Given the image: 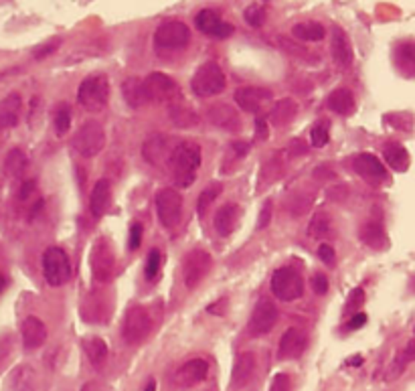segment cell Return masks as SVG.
<instances>
[{
	"instance_id": "obj_1",
	"label": "cell",
	"mask_w": 415,
	"mask_h": 391,
	"mask_svg": "<svg viewBox=\"0 0 415 391\" xmlns=\"http://www.w3.org/2000/svg\"><path fill=\"white\" fill-rule=\"evenodd\" d=\"M201 167V146L197 142L176 144L169 156V171L176 187H191Z\"/></svg>"
},
{
	"instance_id": "obj_2",
	"label": "cell",
	"mask_w": 415,
	"mask_h": 391,
	"mask_svg": "<svg viewBox=\"0 0 415 391\" xmlns=\"http://www.w3.org/2000/svg\"><path fill=\"white\" fill-rule=\"evenodd\" d=\"M77 102L87 112H102L109 102V81L105 75H89L77 89Z\"/></svg>"
},
{
	"instance_id": "obj_3",
	"label": "cell",
	"mask_w": 415,
	"mask_h": 391,
	"mask_svg": "<svg viewBox=\"0 0 415 391\" xmlns=\"http://www.w3.org/2000/svg\"><path fill=\"white\" fill-rule=\"evenodd\" d=\"M191 43V29L180 21H167L154 31V49L160 53H176Z\"/></svg>"
},
{
	"instance_id": "obj_4",
	"label": "cell",
	"mask_w": 415,
	"mask_h": 391,
	"mask_svg": "<svg viewBox=\"0 0 415 391\" xmlns=\"http://www.w3.org/2000/svg\"><path fill=\"white\" fill-rule=\"evenodd\" d=\"M227 85L225 73L223 70L215 63V61H207L203 63L191 79V89L193 94H197L199 98H213L217 94H221Z\"/></svg>"
},
{
	"instance_id": "obj_5",
	"label": "cell",
	"mask_w": 415,
	"mask_h": 391,
	"mask_svg": "<svg viewBox=\"0 0 415 391\" xmlns=\"http://www.w3.org/2000/svg\"><path fill=\"white\" fill-rule=\"evenodd\" d=\"M152 330V317L144 306H132L124 315V324H122V339L128 345H140L142 341L148 339Z\"/></svg>"
},
{
	"instance_id": "obj_6",
	"label": "cell",
	"mask_w": 415,
	"mask_h": 391,
	"mask_svg": "<svg viewBox=\"0 0 415 391\" xmlns=\"http://www.w3.org/2000/svg\"><path fill=\"white\" fill-rule=\"evenodd\" d=\"M43 276L47 284L63 286L71 278V262L61 248H49L43 253Z\"/></svg>"
},
{
	"instance_id": "obj_7",
	"label": "cell",
	"mask_w": 415,
	"mask_h": 391,
	"mask_svg": "<svg viewBox=\"0 0 415 391\" xmlns=\"http://www.w3.org/2000/svg\"><path fill=\"white\" fill-rule=\"evenodd\" d=\"M105 146V132L102 128V124L98 122H85L77 134L73 136V148L85 156V158H94L98 156Z\"/></svg>"
},
{
	"instance_id": "obj_8",
	"label": "cell",
	"mask_w": 415,
	"mask_h": 391,
	"mask_svg": "<svg viewBox=\"0 0 415 391\" xmlns=\"http://www.w3.org/2000/svg\"><path fill=\"white\" fill-rule=\"evenodd\" d=\"M144 81V92L148 102H162V104H171L174 100H178L180 87L174 81L173 77H169L167 73L154 72L148 77L142 79Z\"/></svg>"
},
{
	"instance_id": "obj_9",
	"label": "cell",
	"mask_w": 415,
	"mask_h": 391,
	"mask_svg": "<svg viewBox=\"0 0 415 391\" xmlns=\"http://www.w3.org/2000/svg\"><path fill=\"white\" fill-rule=\"evenodd\" d=\"M272 292L284 302H294L304 294V280L292 268H279L272 276Z\"/></svg>"
},
{
	"instance_id": "obj_10",
	"label": "cell",
	"mask_w": 415,
	"mask_h": 391,
	"mask_svg": "<svg viewBox=\"0 0 415 391\" xmlns=\"http://www.w3.org/2000/svg\"><path fill=\"white\" fill-rule=\"evenodd\" d=\"M211 264H213V257L205 249L189 251L184 255V260H182V280H184V286L189 290H193V288L201 284L209 274V270H211Z\"/></svg>"
},
{
	"instance_id": "obj_11",
	"label": "cell",
	"mask_w": 415,
	"mask_h": 391,
	"mask_svg": "<svg viewBox=\"0 0 415 391\" xmlns=\"http://www.w3.org/2000/svg\"><path fill=\"white\" fill-rule=\"evenodd\" d=\"M156 215L164 227H176L182 217V197L176 189H162L156 195Z\"/></svg>"
},
{
	"instance_id": "obj_12",
	"label": "cell",
	"mask_w": 415,
	"mask_h": 391,
	"mask_svg": "<svg viewBox=\"0 0 415 391\" xmlns=\"http://www.w3.org/2000/svg\"><path fill=\"white\" fill-rule=\"evenodd\" d=\"M89 262H92V276H94L98 282L104 284V282H107V280L111 278L116 260H114V249L107 244L105 237H98L96 244L92 246V257H89Z\"/></svg>"
},
{
	"instance_id": "obj_13",
	"label": "cell",
	"mask_w": 415,
	"mask_h": 391,
	"mask_svg": "<svg viewBox=\"0 0 415 391\" xmlns=\"http://www.w3.org/2000/svg\"><path fill=\"white\" fill-rule=\"evenodd\" d=\"M277 322V308L276 304L270 300V298H259V302L255 304L251 317H249V332L253 337H262V335H268Z\"/></svg>"
},
{
	"instance_id": "obj_14",
	"label": "cell",
	"mask_w": 415,
	"mask_h": 391,
	"mask_svg": "<svg viewBox=\"0 0 415 391\" xmlns=\"http://www.w3.org/2000/svg\"><path fill=\"white\" fill-rule=\"evenodd\" d=\"M195 25H197V29L203 33V35L209 36H215V39H227V36L233 35V25H229V23H225L215 10H211V8H205V10H201L197 17H195Z\"/></svg>"
},
{
	"instance_id": "obj_15",
	"label": "cell",
	"mask_w": 415,
	"mask_h": 391,
	"mask_svg": "<svg viewBox=\"0 0 415 391\" xmlns=\"http://www.w3.org/2000/svg\"><path fill=\"white\" fill-rule=\"evenodd\" d=\"M352 169H354V173L359 177L367 180V182H371V184H381L387 178V171H385L383 162L377 156H373L369 152H363V154L354 156Z\"/></svg>"
},
{
	"instance_id": "obj_16",
	"label": "cell",
	"mask_w": 415,
	"mask_h": 391,
	"mask_svg": "<svg viewBox=\"0 0 415 391\" xmlns=\"http://www.w3.org/2000/svg\"><path fill=\"white\" fill-rule=\"evenodd\" d=\"M308 339L306 332L300 328H288L281 339H279V347H277V359L279 361H288V359H298L306 351Z\"/></svg>"
},
{
	"instance_id": "obj_17",
	"label": "cell",
	"mask_w": 415,
	"mask_h": 391,
	"mask_svg": "<svg viewBox=\"0 0 415 391\" xmlns=\"http://www.w3.org/2000/svg\"><path fill=\"white\" fill-rule=\"evenodd\" d=\"M207 118L209 122L213 126H217L219 130H225V132H240L242 130L240 114L227 104H215V106L209 107Z\"/></svg>"
},
{
	"instance_id": "obj_18",
	"label": "cell",
	"mask_w": 415,
	"mask_h": 391,
	"mask_svg": "<svg viewBox=\"0 0 415 391\" xmlns=\"http://www.w3.org/2000/svg\"><path fill=\"white\" fill-rule=\"evenodd\" d=\"M272 100V92L264 87H240L235 92V104L243 112L255 114Z\"/></svg>"
},
{
	"instance_id": "obj_19",
	"label": "cell",
	"mask_w": 415,
	"mask_h": 391,
	"mask_svg": "<svg viewBox=\"0 0 415 391\" xmlns=\"http://www.w3.org/2000/svg\"><path fill=\"white\" fill-rule=\"evenodd\" d=\"M209 375V363L205 359H191L176 371V383L180 388H193L205 381Z\"/></svg>"
},
{
	"instance_id": "obj_20",
	"label": "cell",
	"mask_w": 415,
	"mask_h": 391,
	"mask_svg": "<svg viewBox=\"0 0 415 391\" xmlns=\"http://www.w3.org/2000/svg\"><path fill=\"white\" fill-rule=\"evenodd\" d=\"M330 51H332V59L334 63L341 67V70H348L354 61V51H352V45H350V39L346 35L341 27H334L332 29V45H330Z\"/></svg>"
},
{
	"instance_id": "obj_21",
	"label": "cell",
	"mask_w": 415,
	"mask_h": 391,
	"mask_svg": "<svg viewBox=\"0 0 415 391\" xmlns=\"http://www.w3.org/2000/svg\"><path fill=\"white\" fill-rule=\"evenodd\" d=\"M255 355L251 351H245L242 355L237 357L235 365H233V371H231V388L233 390H243L255 375Z\"/></svg>"
},
{
	"instance_id": "obj_22",
	"label": "cell",
	"mask_w": 415,
	"mask_h": 391,
	"mask_svg": "<svg viewBox=\"0 0 415 391\" xmlns=\"http://www.w3.org/2000/svg\"><path fill=\"white\" fill-rule=\"evenodd\" d=\"M21 335H23L25 349L33 351V349H39L47 341V326H45L43 320L36 319V317H27L23 320Z\"/></svg>"
},
{
	"instance_id": "obj_23",
	"label": "cell",
	"mask_w": 415,
	"mask_h": 391,
	"mask_svg": "<svg viewBox=\"0 0 415 391\" xmlns=\"http://www.w3.org/2000/svg\"><path fill=\"white\" fill-rule=\"evenodd\" d=\"M237 221H240V207H237L235 203H225L223 207L217 209V213L213 217L215 231H217L221 237H229V235L235 231Z\"/></svg>"
},
{
	"instance_id": "obj_24",
	"label": "cell",
	"mask_w": 415,
	"mask_h": 391,
	"mask_svg": "<svg viewBox=\"0 0 415 391\" xmlns=\"http://www.w3.org/2000/svg\"><path fill=\"white\" fill-rule=\"evenodd\" d=\"M23 109V100L19 94H8L0 102V130H10L19 124Z\"/></svg>"
},
{
	"instance_id": "obj_25",
	"label": "cell",
	"mask_w": 415,
	"mask_h": 391,
	"mask_svg": "<svg viewBox=\"0 0 415 391\" xmlns=\"http://www.w3.org/2000/svg\"><path fill=\"white\" fill-rule=\"evenodd\" d=\"M109 203H111V187L105 178H100L96 184H94V191H92V197H89V209L94 217H104L109 209Z\"/></svg>"
},
{
	"instance_id": "obj_26",
	"label": "cell",
	"mask_w": 415,
	"mask_h": 391,
	"mask_svg": "<svg viewBox=\"0 0 415 391\" xmlns=\"http://www.w3.org/2000/svg\"><path fill=\"white\" fill-rule=\"evenodd\" d=\"M296 114H298V104L290 98H284V100H277L274 107L270 109L268 122L276 128H284V126L292 124Z\"/></svg>"
},
{
	"instance_id": "obj_27",
	"label": "cell",
	"mask_w": 415,
	"mask_h": 391,
	"mask_svg": "<svg viewBox=\"0 0 415 391\" xmlns=\"http://www.w3.org/2000/svg\"><path fill=\"white\" fill-rule=\"evenodd\" d=\"M359 235H361L363 244L369 246L371 249L381 251V249H385L389 246L387 233H385V229H383V225H381L379 221H367V223L361 227Z\"/></svg>"
},
{
	"instance_id": "obj_28",
	"label": "cell",
	"mask_w": 415,
	"mask_h": 391,
	"mask_svg": "<svg viewBox=\"0 0 415 391\" xmlns=\"http://www.w3.org/2000/svg\"><path fill=\"white\" fill-rule=\"evenodd\" d=\"M142 154L150 165H160L164 158L169 160V156H171L169 138L167 136H150L142 146Z\"/></svg>"
},
{
	"instance_id": "obj_29",
	"label": "cell",
	"mask_w": 415,
	"mask_h": 391,
	"mask_svg": "<svg viewBox=\"0 0 415 391\" xmlns=\"http://www.w3.org/2000/svg\"><path fill=\"white\" fill-rule=\"evenodd\" d=\"M169 118L176 128H195L201 122L193 107L184 106L182 102H176V100L169 106Z\"/></svg>"
},
{
	"instance_id": "obj_30",
	"label": "cell",
	"mask_w": 415,
	"mask_h": 391,
	"mask_svg": "<svg viewBox=\"0 0 415 391\" xmlns=\"http://www.w3.org/2000/svg\"><path fill=\"white\" fill-rule=\"evenodd\" d=\"M397 70L405 77H415V45L414 43H399L393 53Z\"/></svg>"
},
{
	"instance_id": "obj_31",
	"label": "cell",
	"mask_w": 415,
	"mask_h": 391,
	"mask_svg": "<svg viewBox=\"0 0 415 391\" xmlns=\"http://www.w3.org/2000/svg\"><path fill=\"white\" fill-rule=\"evenodd\" d=\"M383 158H385V162H387L393 171H397V173H405V171L409 169V152H407L401 144H387V146L383 148Z\"/></svg>"
},
{
	"instance_id": "obj_32",
	"label": "cell",
	"mask_w": 415,
	"mask_h": 391,
	"mask_svg": "<svg viewBox=\"0 0 415 391\" xmlns=\"http://www.w3.org/2000/svg\"><path fill=\"white\" fill-rule=\"evenodd\" d=\"M122 96L130 107H142L148 104L146 92H144V81L138 77H130L122 83Z\"/></svg>"
},
{
	"instance_id": "obj_33",
	"label": "cell",
	"mask_w": 415,
	"mask_h": 391,
	"mask_svg": "<svg viewBox=\"0 0 415 391\" xmlns=\"http://www.w3.org/2000/svg\"><path fill=\"white\" fill-rule=\"evenodd\" d=\"M328 107L334 112V114H339V116H350L352 112H354V96H352V92L350 89H346V87H341V89H334L330 96H328Z\"/></svg>"
},
{
	"instance_id": "obj_34",
	"label": "cell",
	"mask_w": 415,
	"mask_h": 391,
	"mask_svg": "<svg viewBox=\"0 0 415 391\" xmlns=\"http://www.w3.org/2000/svg\"><path fill=\"white\" fill-rule=\"evenodd\" d=\"M10 388L12 391H36V375L33 367H17L10 375Z\"/></svg>"
},
{
	"instance_id": "obj_35",
	"label": "cell",
	"mask_w": 415,
	"mask_h": 391,
	"mask_svg": "<svg viewBox=\"0 0 415 391\" xmlns=\"http://www.w3.org/2000/svg\"><path fill=\"white\" fill-rule=\"evenodd\" d=\"M83 351H85V355H87L89 363H92L94 367H102L105 363V359H107V345H105L100 337H89V339H85V341H83Z\"/></svg>"
},
{
	"instance_id": "obj_36",
	"label": "cell",
	"mask_w": 415,
	"mask_h": 391,
	"mask_svg": "<svg viewBox=\"0 0 415 391\" xmlns=\"http://www.w3.org/2000/svg\"><path fill=\"white\" fill-rule=\"evenodd\" d=\"M27 154L21 148H12L4 158V173L8 177H21L27 169Z\"/></svg>"
},
{
	"instance_id": "obj_37",
	"label": "cell",
	"mask_w": 415,
	"mask_h": 391,
	"mask_svg": "<svg viewBox=\"0 0 415 391\" xmlns=\"http://www.w3.org/2000/svg\"><path fill=\"white\" fill-rule=\"evenodd\" d=\"M292 35L300 41H310V43H316V41H322L326 31L320 23H314V21H308V23H298L294 25L292 29Z\"/></svg>"
},
{
	"instance_id": "obj_38",
	"label": "cell",
	"mask_w": 415,
	"mask_h": 391,
	"mask_svg": "<svg viewBox=\"0 0 415 391\" xmlns=\"http://www.w3.org/2000/svg\"><path fill=\"white\" fill-rule=\"evenodd\" d=\"M330 227V217L326 213H316L312 217L310 225H308V235L310 237H322Z\"/></svg>"
},
{
	"instance_id": "obj_39",
	"label": "cell",
	"mask_w": 415,
	"mask_h": 391,
	"mask_svg": "<svg viewBox=\"0 0 415 391\" xmlns=\"http://www.w3.org/2000/svg\"><path fill=\"white\" fill-rule=\"evenodd\" d=\"M385 122L387 124H391V128H395V130H403V132H409L412 130V116L409 114H405V112H397V114H389V116H385Z\"/></svg>"
},
{
	"instance_id": "obj_40",
	"label": "cell",
	"mask_w": 415,
	"mask_h": 391,
	"mask_svg": "<svg viewBox=\"0 0 415 391\" xmlns=\"http://www.w3.org/2000/svg\"><path fill=\"white\" fill-rule=\"evenodd\" d=\"M330 140V132H328V124L326 122H320L312 128L310 132V142L314 148H324Z\"/></svg>"
},
{
	"instance_id": "obj_41",
	"label": "cell",
	"mask_w": 415,
	"mask_h": 391,
	"mask_svg": "<svg viewBox=\"0 0 415 391\" xmlns=\"http://www.w3.org/2000/svg\"><path fill=\"white\" fill-rule=\"evenodd\" d=\"M243 17H245V23H247L249 27H255V29L266 23V10H264L262 6H257V4L247 6Z\"/></svg>"
},
{
	"instance_id": "obj_42",
	"label": "cell",
	"mask_w": 415,
	"mask_h": 391,
	"mask_svg": "<svg viewBox=\"0 0 415 391\" xmlns=\"http://www.w3.org/2000/svg\"><path fill=\"white\" fill-rule=\"evenodd\" d=\"M223 191V187L221 184H211V187H207L203 193H201V197H199V215L205 213V209H207L209 205L219 197V193Z\"/></svg>"
},
{
	"instance_id": "obj_43",
	"label": "cell",
	"mask_w": 415,
	"mask_h": 391,
	"mask_svg": "<svg viewBox=\"0 0 415 391\" xmlns=\"http://www.w3.org/2000/svg\"><path fill=\"white\" fill-rule=\"evenodd\" d=\"M71 126V112L67 106L59 107V112L55 114V132L59 136H63Z\"/></svg>"
},
{
	"instance_id": "obj_44",
	"label": "cell",
	"mask_w": 415,
	"mask_h": 391,
	"mask_svg": "<svg viewBox=\"0 0 415 391\" xmlns=\"http://www.w3.org/2000/svg\"><path fill=\"white\" fill-rule=\"evenodd\" d=\"M158 270H160V251H158V249H152V251L148 253L144 274H146L148 280H154V278L158 276Z\"/></svg>"
},
{
	"instance_id": "obj_45",
	"label": "cell",
	"mask_w": 415,
	"mask_h": 391,
	"mask_svg": "<svg viewBox=\"0 0 415 391\" xmlns=\"http://www.w3.org/2000/svg\"><path fill=\"white\" fill-rule=\"evenodd\" d=\"M405 365H407V359H405V357H395V361L389 365V369H387V373H385V379H387V381H395V379L405 371Z\"/></svg>"
},
{
	"instance_id": "obj_46",
	"label": "cell",
	"mask_w": 415,
	"mask_h": 391,
	"mask_svg": "<svg viewBox=\"0 0 415 391\" xmlns=\"http://www.w3.org/2000/svg\"><path fill=\"white\" fill-rule=\"evenodd\" d=\"M365 304V290L363 288H354L348 296V302H346V313L350 310H359L361 306Z\"/></svg>"
},
{
	"instance_id": "obj_47",
	"label": "cell",
	"mask_w": 415,
	"mask_h": 391,
	"mask_svg": "<svg viewBox=\"0 0 415 391\" xmlns=\"http://www.w3.org/2000/svg\"><path fill=\"white\" fill-rule=\"evenodd\" d=\"M312 290H314V294H318V296H324L326 292H328V278L324 276V274H314L310 280Z\"/></svg>"
},
{
	"instance_id": "obj_48",
	"label": "cell",
	"mask_w": 415,
	"mask_h": 391,
	"mask_svg": "<svg viewBox=\"0 0 415 391\" xmlns=\"http://www.w3.org/2000/svg\"><path fill=\"white\" fill-rule=\"evenodd\" d=\"M272 215H274V209H272V201H266L262 211H259V219H257V227L259 229H266L270 223H272Z\"/></svg>"
},
{
	"instance_id": "obj_49",
	"label": "cell",
	"mask_w": 415,
	"mask_h": 391,
	"mask_svg": "<svg viewBox=\"0 0 415 391\" xmlns=\"http://www.w3.org/2000/svg\"><path fill=\"white\" fill-rule=\"evenodd\" d=\"M290 375L288 373H277L272 379V385H270V391H290Z\"/></svg>"
},
{
	"instance_id": "obj_50",
	"label": "cell",
	"mask_w": 415,
	"mask_h": 391,
	"mask_svg": "<svg viewBox=\"0 0 415 391\" xmlns=\"http://www.w3.org/2000/svg\"><path fill=\"white\" fill-rule=\"evenodd\" d=\"M318 257H320L326 266H334V257H337V253H334L332 246H328V244H320V248H318Z\"/></svg>"
},
{
	"instance_id": "obj_51",
	"label": "cell",
	"mask_w": 415,
	"mask_h": 391,
	"mask_svg": "<svg viewBox=\"0 0 415 391\" xmlns=\"http://www.w3.org/2000/svg\"><path fill=\"white\" fill-rule=\"evenodd\" d=\"M270 134V126L266 118H257L255 120V140H266Z\"/></svg>"
},
{
	"instance_id": "obj_52",
	"label": "cell",
	"mask_w": 415,
	"mask_h": 391,
	"mask_svg": "<svg viewBox=\"0 0 415 391\" xmlns=\"http://www.w3.org/2000/svg\"><path fill=\"white\" fill-rule=\"evenodd\" d=\"M142 244V225L134 223L130 227V249H138Z\"/></svg>"
},
{
	"instance_id": "obj_53",
	"label": "cell",
	"mask_w": 415,
	"mask_h": 391,
	"mask_svg": "<svg viewBox=\"0 0 415 391\" xmlns=\"http://www.w3.org/2000/svg\"><path fill=\"white\" fill-rule=\"evenodd\" d=\"M57 47H59V41H51V43H47V45H43V47H39L35 51V59H43V57L51 55Z\"/></svg>"
},
{
	"instance_id": "obj_54",
	"label": "cell",
	"mask_w": 415,
	"mask_h": 391,
	"mask_svg": "<svg viewBox=\"0 0 415 391\" xmlns=\"http://www.w3.org/2000/svg\"><path fill=\"white\" fill-rule=\"evenodd\" d=\"M365 322H367V315L365 313H357V315H352V319L346 322V328L348 330H357V328L365 326Z\"/></svg>"
},
{
	"instance_id": "obj_55",
	"label": "cell",
	"mask_w": 415,
	"mask_h": 391,
	"mask_svg": "<svg viewBox=\"0 0 415 391\" xmlns=\"http://www.w3.org/2000/svg\"><path fill=\"white\" fill-rule=\"evenodd\" d=\"M231 152H233L237 158H243V156L249 152V142H245V140H235V142L231 144Z\"/></svg>"
},
{
	"instance_id": "obj_56",
	"label": "cell",
	"mask_w": 415,
	"mask_h": 391,
	"mask_svg": "<svg viewBox=\"0 0 415 391\" xmlns=\"http://www.w3.org/2000/svg\"><path fill=\"white\" fill-rule=\"evenodd\" d=\"M33 189H35V182H33V180H27V182H25V184L21 187L19 199H23V201H25V199H27V197H29V195L33 193Z\"/></svg>"
},
{
	"instance_id": "obj_57",
	"label": "cell",
	"mask_w": 415,
	"mask_h": 391,
	"mask_svg": "<svg viewBox=\"0 0 415 391\" xmlns=\"http://www.w3.org/2000/svg\"><path fill=\"white\" fill-rule=\"evenodd\" d=\"M306 152V146L302 144V140H292L290 144V154L296 156V154H304Z\"/></svg>"
},
{
	"instance_id": "obj_58",
	"label": "cell",
	"mask_w": 415,
	"mask_h": 391,
	"mask_svg": "<svg viewBox=\"0 0 415 391\" xmlns=\"http://www.w3.org/2000/svg\"><path fill=\"white\" fill-rule=\"evenodd\" d=\"M403 357H405L407 361H415V339H412V341L407 343V347H405V351H403Z\"/></svg>"
},
{
	"instance_id": "obj_59",
	"label": "cell",
	"mask_w": 415,
	"mask_h": 391,
	"mask_svg": "<svg viewBox=\"0 0 415 391\" xmlns=\"http://www.w3.org/2000/svg\"><path fill=\"white\" fill-rule=\"evenodd\" d=\"M81 391H104V388L100 385V383H96V381H89V383H85Z\"/></svg>"
},
{
	"instance_id": "obj_60",
	"label": "cell",
	"mask_w": 415,
	"mask_h": 391,
	"mask_svg": "<svg viewBox=\"0 0 415 391\" xmlns=\"http://www.w3.org/2000/svg\"><path fill=\"white\" fill-rule=\"evenodd\" d=\"M144 391H156V381H154V379H150V381L146 383V390Z\"/></svg>"
},
{
	"instance_id": "obj_61",
	"label": "cell",
	"mask_w": 415,
	"mask_h": 391,
	"mask_svg": "<svg viewBox=\"0 0 415 391\" xmlns=\"http://www.w3.org/2000/svg\"><path fill=\"white\" fill-rule=\"evenodd\" d=\"M4 288H6V278H4V276H0V294L4 292Z\"/></svg>"
},
{
	"instance_id": "obj_62",
	"label": "cell",
	"mask_w": 415,
	"mask_h": 391,
	"mask_svg": "<svg viewBox=\"0 0 415 391\" xmlns=\"http://www.w3.org/2000/svg\"><path fill=\"white\" fill-rule=\"evenodd\" d=\"M348 363H350V365H361V363H363V359H361V357H357V359H350Z\"/></svg>"
}]
</instances>
